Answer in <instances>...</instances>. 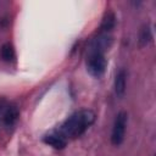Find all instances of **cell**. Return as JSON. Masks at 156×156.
I'll return each mask as SVG.
<instances>
[{"label":"cell","mask_w":156,"mask_h":156,"mask_svg":"<svg viewBox=\"0 0 156 156\" xmlns=\"http://www.w3.org/2000/svg\"><path fill=\"white\" fill-rule=\"evenodd\" d=\"M87 68L89 73L94 77H100L104 74L106 68V58L104 54L100 52H89L87 57Z\"/></svg>","instance_id":"2"},{"label":"cell","mask_w":156,"mask_h":156,"mask_svg":"<svg viewBox=\"0 0 156 156\" xmlns=\"http://www.w3.org/2000/svg\"><path fill=\"white\" fill-rule=\"evenodd\" d=\"M0 54H1V57H2L5 61H11V60H13V57H15L13 46H12L10 43H5V44L1 46Z\"/></svg>","instance_id":"8"},{"label":"cell","mask_w":156,"mask_h":156,"mask_svg":"<svg viewBox=\"0 0 156 156\" xmlns=\"http://www.w3.org/2000/svg\"><path fill=\"white\" fill-rule=\"evenodd\" d=\"M115 24H116V16H115V13L111 12V11L106 12L104 18H102V21H101V26H100L101 29L105 30V32H108V30H111L115 27Z\"/></svg>","instance_id":"7"},{"label":"cell","mask_w":156,"mask_h":156,"mask_svg":"<svg viewBox=\"0 0 156 156\" xmlns=\"http://www.w3.org/2000/svg\"><path fill=\"white\" fill-rule=\"evenodd\" d=\"M127 112L121 111L116 119H115V124H113V129H112V135H111V141L113 145H119L123 141L124 138V132H126V126H127Z\"/></svg>","instance_id":"3"},{"label":"cell","mask_w":156,"mask_h":156,"mask_svg":"<svg viewBox=\"0 0 156 156\" xmlns=\"http://www.w3.org/2000/svg\"><path fill=\"white\" fill-rule=\"evenodd\" d=\"M44 141L55 149H63L67 145V139L60 133H51L45 135Z\"/></svg>","instance_id":"4"},{"label":"cell","mask_w":156,"mask_h":156,"mask_svg":"<svg viewBox=\"0 0 156 156\" xmlns=\"http://www.w3.org/2000/svg\"><path fill=\"white\" fill-rule=\"evenodd\" d=\"M151 39V30L149 28V26H144L140 30V34H139V44L140 46H144L146 45Z\"/></svg>","instance_id":"9"},{"label":"cell","mask_w":156,"mask_h":156,"mask_svg":"<svg viewBox=\"0 0 156 156\" xmlns=\"http://www.w3.org/2000/svg\"><path fill=\"white\" fill-rule=\"evenodd\" d=\"M95 121V113L91 110H80L76 113H73L68 119L61 126L58 133L62 134L65 138L71 136L76 138L82 135L85 129L91 126Z\"/></svg>","instance_id":"1"},{"label":"cell","mask_w":156,"mask_h":156,"mask_svg":"<svg viewBox=\"0 0 156 156\" xmlns=\"http://www.w3.org/2000/svg\"><path fill=\"white\" fill-rule=\"evenodd\" d=\"M115 91L118 96H122L126 91V71L121 69L115 78Z\"/></svg>","instance_id":"5"},{"label":"cell","mask_w":156,"mask_h":156,"mask_svg":"<svg viewBox=\"0 0 156 156\" xmlns=\"http://www.w3.org/2000/svg\"><path fill=\"white\" fill-rule=\"evenodd\" d=\"M18 118V108L15 105H11L6 108L5 113H4V123L7 127H11L12 124H15V122Z\"/></svg>","instance_id":"6"}]
</instances>
